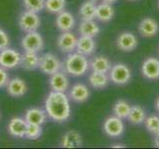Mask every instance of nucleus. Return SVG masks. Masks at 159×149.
Listing matches in <instances>:
<instances>
[{
  "label": "nucleus",
  "instance_id": "1",
  "mask_svg": "<svg viewBox=\"0 0 159 149\" xmlns=\"http://www.w3.org/2000/svg\"><path fill=\"white\" fill-rule=\"evenodd\" d=\"M45 111L56 122H65L71 116L70 97L65 93L52 91L45 99Z\"/></svg>",
  "mask_w": 159,
  "mask_h": 149
},
{
  "label": "nucleus",
  "instance_id": "2",
  "mask_svg": "<svg viewBox=\"0 0 159 149\" xmlns=\"http://www.w3.org/2000/svg\"><path fill=\"white\" fill-rule=\"evenodd\" d=\"M89 69V62L87 56L80 53H70L65 59L63 70L73 77H82Z\"/></svg>",
  "mask_w": 159,
  "mask_h": 149
},
{
  "label": "nucleus",
  "instance_id": "3",
  "mask_svg": "<svg viewBox=\"0 0 159 149\" xmlns=\"http://www.w3.org/2000/svg\"><path fill=\"white\" fill-rule=\"evenodd\" d=\"M38 68L42 73L51 76V74L61 71L63 69V64L56 55L52 53H45L42 56H40Z\"/></svg>",
  "mask_w": 159,
  "mask_h": 149
},
{
  "label": "nucleus",
  "instance_id": "4",
  "mask_svg": "<svg viewBox=\"0 0 159 149\" xmlns=\"http://www.w3.org/2000/svg\"><path fill=\"white\" fill-rule=\"evenodd\" d=\"M108 77L111 82L118 86H123L127 84L131 79V71L125 64H116L111 66L108 72Z\"/></svg>",
  "mask_w": 159,
  "mask_h": 149
},
{
  "label": "nucleus",
  "instance_id": "5",
  "mask_svg": "<svg viewBox=\"0 0 159 149\" xmlns=\"http://www.w3.org/2000/svg\"><path fill=\"white\" fill-rule=\"evenodd\" d=\"M21 47L24 51L39 53L44 49V39L37 31L27 32L21 39Z\"/></svg>",
  "mask_w": 159,
  "mask_h": 149
},
{
  "label": "nucleus",
  "instance_id": "6",
  "mask_svg": "<svg viewBox=\"0 0 159 149\" xmlns=\"http://www.w3.org/2000/svg\"><path fill=\"white\" fill-rule=\"evenodd\" d=\"M40 24H41V20L36 12L26 10L19 17V26L21 30L26 33L36 31L40 27Z\"/></svg>",
  "mask_w": 159,
  "mask_h": 149
},
{
  "label": "nucleus",
  "instance_id": "7",
  "mask_svg": "<svg viewBox=\"0 0 159 149\" xmlns=\"http://www.w3.org/2000/svg\"><path fill=\"white\" fill-rule=\"evenodd\" d=\"M21 54L14 49L6 48L0 51V67L4 69H14L20 66Z\"/></svg>",
  "mask_w": 159,
  "mask_h": 149
},
{
  "label": "nucleus",
  "instance_id": "8",
  "mask_svg": "<svg viewBox=\"0 0 159 149\" xmlns=\"http://www.w3.org/2000/svg\"><path fill=\"white\" fill-rule=\"evenodd\" d=\"M103 131L109 137H119L124 131V123L122 119L116 115L107 117L103 122Z\"/></svg>",
  "mask_w": 159,
  "mask_h": 149
},
{
  "label": "nucleus",
  "instance_id": "9",
  "mask_svg": "<svg viewBox=\"0 0 159 149\" xmlns=\"http://www.w3.org/2000/svg\"><path fill=\"white\" fill-rule=\"evenodd\" d=\"M49 84L52 91L66 93L70 88V79L67 76V73L61 70V71L51 74Z\"/></svg>",
  "mask_w": 159,
  "mask_h": 149
},
{
  "label": "nucleus",
  "instance_id": "10",
  "mask_svg": "<svg viewBox=\"0 0 159 149\" xmlns=\"http://www.w3.org/2000/svg\"><path fill=\"white\" fill-rule=\"evenodd\" d=\"M77 42H78V38L74 33L71 31H67V32H63L58 38L57 45L58 48L61 50L64 53H73L77 48Z\"/></svg>",
  "mask_w": 159,
  "mask_h": 149
},
{
  "label": "nucleus",
  "instance_id": "11",
  "mask_svg": "<svg viewBox=\"0 0 159 149\" xmlns=\"http://www.w3.org/2000/svg\"><path fill=\"white\" fill-rule=\"evenodd\" d=\"M137 45L138 40L131 32H122L116 38V47L122 52H131Z\"/></svg>",
  "mask_w": 159,
  "mask_h": 149
},
{
  "label": "nucleus",
  "instance_id": "12",
  "mask_svg": "<svg viewBox=\"0 0 159 149\" xmlns=\"http://www.w3.org/2000/svg\"><path fill=\"white\" fill-rule=\"evenodd\" d=\"M142 74L147 79L156 81L159 79V59L157 58H147L144 60L141 66Z\"/></svg>",
  "mask_w": 159,
  "mask_h": 149
},
{
  "label": "nucleus",
  "instance_id": "13",
  "mask_svg": "<svg viewBox=\"0 0 159 149\" xmlns=\"http://www.w3.org/2000/svg\"><path fill=\"white\" fill-rule=\"evenodd\" d=\"M159 31V25L155 19L146 17L143 18L138 25V32L145 38L154 37Z\"/></svg>",
  "mask_w": 159,
  "mask_h": 149
},
{
  "label": "nucleus",
  "instance_id": "14",
  "mask_svg": "<svg viewBox=\"0 0 159 149\" xmlns=\"http://www.w3.org/2000/svg\"><path fill=\"white\" fill-rule=\"evenodd\" d=\"M6 91L9 96L13 97H20L27 93L28 87L24 79L20 78H14L12 79H9L6 86Z\"/></svg>",
  "mask_w": 159,
  "mask_h": 149
},
{
  "label": "nucleus",
  "instance_id": "15",
  "mask_svg": "<svg viewBox=\"0 0 159 149\" xmlns=\"http://www.w3.org/2000/svg\"><path fill=\"white\" fill-rule=\"evenodd\" d=\"M69 97L75 102H84L89 97V89L84 84L78 83L70 88Z\"/></svg>",
  "mask_w": 159,
  "mask_h": 149
},
{
  "label": "nucleus",
  "instance_id": "16",
  "mask_svg": "<svg viewBox=\"0 0 159 149\" xmlns=\"http://www.w3.org/2000/svg\"><path fill=\"white\" fill-rule=\"evenodd\" d=\"M48 114L46 111L39 107H30L25 112L24 118L29 124H38L42 125L47 120Z\"/></svg>",
  "mask_w": 159,
  "mask_h": 149
},
{
  "label": "nucleus",
  "instance_id": "17",
  "mask_svg": "<svg viewBox=\"0 0 159 149\" xmlns=\"http://www.w3.org/2000/svg\"><path fill=\"white\" fill-rule=\"evenodd\" d=\"M28 123L22 117H13L8 123V132L11 136L22 138L25 137Z\"/></svg>",
  "mask_w": 159,
  "mask_h": 149
},
{
  "label": "nucleus",
  "instance_id": "18",
  "mask_svg": "<svg viewBox=\"0 0 159 149\" xmlns=\"http://www.w3.org/2000/svg\"><path fill=\"white\" fill-rule=\"evenodd\" d=\"M75 24H76V20H75L74 15L71 12L63 10L62 12L58 13L56 18V26L60 31H71L75 27Z\"/></svg>",
  "mask_w": 159,
  "mask_h": 149
},
{
  "label": "nucleus",
  "instance_id": "19",
  "mask_svg": "<svg viewBox=\"0 0 159 149\" xmlns=\"http://www.w3.org/2000/svg\"><path fill=\"white\" fill-rule=\"evenodd\" d=\"M60 144L64 148H79L83 145V138L80 132L72 129L62 136Z\"/></svg>",
  "mask_w": 159,
  "mask_h": 149
},
{
  "label": "nucleus",
  "instance_id": "20",
  "mask_svg": "<svg viewBox=\"0 0 159 149\" xmlns=\"http://www.w3.org/2000/svg\"><path fill=\"white\" fill-rule=\"evenodd\" d=\"M96 42L93 38L88 36H81L78 38L77 42V52L84 55V56H91V55L96 51Z\"/></svg>",
  "mask_w": 159,
  "mask_h": 149
},
{
  "label": "nucleus",
  "instance_id": "21",
  "mask_svg": "<svg viewBox=\"0 0 159 149\" xmlns=\"http://www.w3.org/2000/svg\"><path fill=\"white\" fill-rule=\"evenodd\" d=\"M39 61L40 57L38 56V53L25 51L24 54H21L20 66L26 71H33L39 67Z\"/></svg>",
  "mask_w": 159,
  "mask_h": 149
},
{
  "label": "nucleus",
  "instance_id": "22",
  "mask_svg": "<svg viewBox=\"0 0 159 149\" xmlns=\"http://www.w3.org/2000/svg\"><path fill=\"white\" fill-rule=\"evenodd\" d=\"M79 32L81 36L96 37L101 32V28L93 20H82L79 25Z\"/></svg>",
  "mask_w": 159,
  "mask_h": 149
},
{
  "label": "nucleus",
  "instance_id": "23",
  "mask_svg": "<svg viewBox=\"0 0 159 149\" xmlns=\"http://www.w3.org/2000/svg\"><path fill=\"white\" fill-rule=\"evenodd\" d=\"M111 79H109L108 74L106 73H98V72H92L89 76V84L91 87L96 89H103L106 88Z\"/></svg>",
  "mask_w": 159,
  "mask_h": 149
},
{
  "label": "nucleus",
  "instance_id": "24",
  "mask_svg": "<svg viewBox=\"0 0 159 149\" xmlns=\"http://www.w3.org/2000/svg\"><path fill=\"white\" fill-rule=\"evenodd\" d=\"M111 66V61L104 56H97L89 62V69L92 70V72L108 74Z\"/></svg>",
  "mask_w": 159,
  "mask_h": 149
},
{
  "label": "nucleus",
  "instance_id": "25",
  "mask_svg": "<svg viewBox=\"0 0 159 149\" xmlns=\"http://www.w3.org/2000/svg\"><path fill=\"white\" fill-rule=\"evenodd\" d=\"M114 16V9L112 7V4L108 3H101L97 5V11H96V18L102 22H108Z\"/></svg>",
  "mask_w": 159,
  "mask_h": 149
},
{
  "label": "nucleus",
  "instance_id": "26",
  "mask_svg": "<svg viewBox=\"0 0 159 149\" xmlns=\"http://www.w3.org/2000/svg\"><path fill=\"white\" fill-rule=\"evenodd\" d=\"M97 4L91 0L84 1L79 10V15L81 16L82 20H93L96 18Z\"/></svg>",
  "mask_w": 159,
  "mask_h": 149
},
{
  "label": "nucleus",
  "instance_id": "27",
  "mask_svg": "<svg viewBox=\"0 0 159 149\" xmlns=\"http://www.w3.org/2000/svg\"><path fill=\"white\" fill-rule=\"evenodd\" d=\"M146 118V113L145 111L143 109V107H141L140 106H133L130 108V111H129V114L127 116L128 121L131 124H134V125H139L144 122Z\"/></svg>",
  "mask_w": 159,
  "mask_h": 149
},
{
  "label": "nucleus",
  "instance_id": "28",
  "mask_svg": "<svg viewBox=\"0 0 159 149\" xmlns=\"http://www.w3.org/2000/svg\"><path fill=\"white\" fill-rule=\"evenodd\" d=\"M130 108H131V106L127 102L123 101V99H118V101L114 103L112 111L116 116L121 119H124V118H127L129 111H130Z\"/></svg>",
  "mask_w": 159,
  "mask_h": 149
},
{
  "label": "nucleus",
  "instance_id": "29",
  "mask_svg": "<svg viewBox=\"0 0 159 149\" xmlns=\"http://www.w3.org/2000/svg\"><path fill=\"white\" fill-rule=\"evenodd\" d=\"M66 7V0H45V9L48 12L58 14Z\"/></svg>",
  "mask_w": 159,
  "mask_h": 149
},
{
  "label": "nucleus",
  "instance_id": "30",
  "mask_svg": "<svg viewBox=\"0 0 159 149\" xmlns=\"http://www.w3.org/2000/svg\"><path fill=\"white\" fill-rule=\"evenodd\" d=\"M143 123L148 132L154 134V135L159 132V116L156 114H151V115L147 116Z\"/></svg>",
  "mask_w": 159,
  "mask_h": 149
},
{
  "label": "nucleus",
  "instance_id": "31",
  "mask_svg": "<svg viewBox=\"0 0 159 149\" xmlns=\"http://www.w3.org/2000/svg\"><path fill=\"white\" fill-rule=\"evenodd\" d=\"M43 129L41 125L38 124H29L27 125L26 132H25V137L30 140H36L42 135Z\"/></svg>",
  "mask_w": 159,
  "mask_h": 149
},
{
  "label": "nucleus",
  "instance_id": "32",
  "mask_svg": "<svg viewBox=\"0 0 159 149\" xmlns=\"http://www.w3.org/2000/svg\"><path fill=\"white\" fill-rule=\"evenodd\" d=\"M24 7L26 10L39 13L45 8V0H23Z\"/></svg>",
  "mask_w": 159,
  "mask_h": 149
},
{
  "label": "nucleus",
  "instance_id": "33",
  "mask_svg": "<svg viewBox=\"0 0 159 149\" xmlns=\"http://www.w3.org/2000/svg\"><path fill=\"white\" fill-rule=\"evenodd\" d=\"M9 44H10V39L7 33L2 28H0V51L3 49L8 48Z\"/></svg>",
  "mask_w": 159,
  "mask_h": 149
},
{
  "label": "nucleus",
  "instance_id": "34",
  "mask_svg": "<svg viewBox=\"0 0 159 149\" xmlns=\"http://www.w3.org/2000/svg\"><path fill=\"white\" fill-rule=\"evenodd\" d=\"M8 82H9V76L6 69L0 67V88L6 87Z\"/></svg>",
  "mask_w": 159,
  "mask_h": 149
},
{
  "label": "nucleus",
  "instance_id": "35",
  "mask_svg": "<svg viewBox=\"0 0 159 149\" xmlns=\"http://www.w3.org/2000/svg\"><path fill=\"white\" fill-rule=\"evenodd\" d=\"M154 144L156 147H159V132L155 134V138H154Z\"/></svg>",
  "mask_w": 159,
  "mask_h": 149
},
{
  "label": "nucleus",
  "instance_id": "36",
  "mask_svg": "<svg viewBox=\"0 0 159 149\" xmlns=\"http://www.w3.org/2000/svg\"><path fill=\"white\" fill-rule=\"evenodd\" d=\"M102 1L104 3H108V4H114L117 0H102Z\"/></svg>",
  "mask_w": 159,
  "mask_h": 149
},
{
  "label": "nucleus",
  "instance_id": "37",
  "mask_svg": "<svg viewBox=\"0 0 159 149\" xmlns=\"http://www.w3.org/2000/svg\"><path fill=\"white\" fill-rule=\"evenodd\" d=\"M155 107H156V111L159 112V97L156 99V102H155Z\"/></svg>",
  "mask_w": 159,
  "mask_h": 149
},
{
  "label": "nucleus",
  "instance_id": "38",
  "mask_svg": "<svg viewBox=\"0 0 159 149\" xmlns=\"http://www.w3.org/2000/svg\"><path fill=\"white\" fill-rule=\"evenodd\" d=\"M111 147H125V145H123V144H113V145H111Z\"/></svg>",
  "mask_w": 159,
  "mask_h": 149
},
{
  "label": "nucleus",
  "instance_id": "39",
  "mask_svg": "<svg viewBox=\"0 0 159 149\" xmlns=\"http://www.w3.org/2000/svg\"><path fill=\"white\" fill-rule=\"evenodd\" d=\"M91 1H93V2H98V0H91Z\"/></svg>",
  "mask_w": 159,
  "mask_h": 149
},
{
  "label": "nucleus",
  "instance_id": "40",
  "mask_svg": "<svg viewBox=\"0 0 159 149\" xmlns=\"http://www.w3.org/2000/svg\"><path fill=\"white\" fill-rule=\"evenodd\" d=\"M129 1H135V0H129Z\"/></svg>",
  "mask_w": 159,
  "mask_h": 149
},
{
  "label": "nucleus",
  "instance_id": "41",
  "mask_svg": "<svg viewBox=\"0 0 159 149\" xmlns=\"http://www.w3.org/2000/svg\"><path fill=\"white\" fill-rule=\"evenodd\" d=\"M158 7H159V0H158Z\"/></svg>",
  "mask_w": 159,
  "mask_h": 149
}]
</instances>
